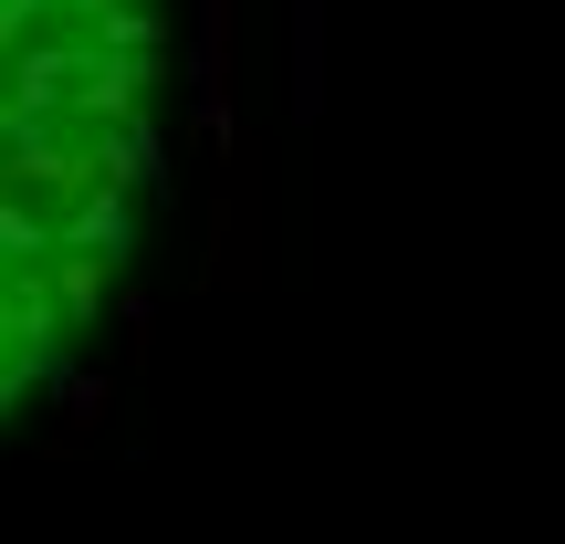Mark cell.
<instances>
[{"label": "cell", "instance_id": "obj_1", "mask_svg": "<svg viewBox=\"0 0 565 544\" xmlns=\"http://www.w3.org/2000/svg\"><path fill=\"white\" fill-rule=\"evenodd\" d=\"M168 0H0V419L84 345L158 179Z\"/></svg>", "mask_w": 565, "mask_h": 544}]
</instances>
